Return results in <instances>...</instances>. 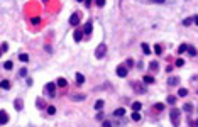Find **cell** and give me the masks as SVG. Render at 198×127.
Listing matches in <instances>:
<instances>
[{"label": "cell", "mask_w": 198, "mask_h": 127, "mask_svg": "<svg viewBox=\"0 0 198 127\" xmlns=\"http://www.w3.org/2000/svg\"><path fill=\"white\" fill-rule=\"evenodd\" d=\"M0 88L8 90V88H10V81H8V80H2V81H0Z\"/></svg>", "instance_id": "obj_11"}, {"label": "cell", "mask_w": 198, "mask_h": 127, "mask_svg": "<svg viewBox=\"0 0 198 127\" xmlns=\"http://www.w3.org/2000/svg\"><path fill=\"white\" fill-rule=\"evenodd\" d=\"M113 115H115V117H124V115H125V108H117V110L113 112Z\"/></svg>", "instance_id": "obj_15"}, {"label": "cell", "mask_w": 198, "mask_h": 127, "mask_svg": "<svg viewBox=\"0 0 198 127\" xmlns=\"http://www.w3.org/2000/svg\"><path fill=\"white\" fill-rule=\"evenodd\" d=\"M12 68H14V63L10 61V59H8V61H5V63H4V70L10 71V70H12Z\"/></svg>", "instance_id": "obj_16"}, {"label": "cell", "mask_w": 198, "mask_h": 127, "mask_svg": "<svg viewBox=\"0 0 198 127\" xmlns=\"http://www.w3.org/2000/svg\"><path fill=\"white\" fill-rule=\"evenodd\" d=\"M174 102H176V98H174L173 95H171V97H168V103H169V105H174Z\"/></svg>", "instance_id": "obj_35"}, {"label": "cell", "mask_w": 198, "mask_h": 127, "mask_svg": "<svg viewBox=\"0 0 198 127\" xmlns=\"http://www.w3.org/2000/svg\"><path fill=\"white\" fill-rule=\"evenodd\" d=\"M69 98L75 100V102H78V100H85V98H86V95H83V93H80V95H71Z\"/></svg>", "instance_id": "obj_10"}, {"label": "cell", "mask_w": 198, "mask_h": 127, "mask_svg": "<svg viewBox=\"0 0 198 127\" xmlns=\"http://www.w3.org/2000/svg\"><path fill=\"white\" fill-rule=\"evenodd\" d=\"M56 83H58V86H63V88H65L66 85H68L66 78H63V76H61V78H58V80H56Z\"/></svg>", "instance_id": "obj_12"}, {"label": "cell", "mask_w": 198, "mask_h": 127, "mask_svg": "<svg viewBox=\"0 0 198 127\" xmlns=\"http://www.w3.org/2000/svg\"><path fill=\"white\" fill-rule=\"evenodd\" d=\"M168 83H169V86H174V85H178V83H179V80L174 76V78H169V81H168Z\"/></svg>", "instance_id": "obj_25"}, {"label": "cell", "mask_w": 198, "mask_h": 127, "mask_svg": "<svg viewBox=\"0 0 198 127\" xmlns=\"http://www.w3.org/2000/svg\"><path fill=\"white\" fill-rule=\"evenodd\" d=\"M97 120H103V114H102L100 110H98V114H97Z\"/></svg>", "instance_id": "obj_40"}, {"label": "cell", "mask_w": 198, "mask_h": 127, "mask_svg": "<svg viewBox=\"0 0 198 127\" xmlns=\"http://www.w3.org/2000/svg\"><path fill=\"white\" fill-rule=\"evenodd\" d=\"M186 48H188V44H181V46L178 48V53H179V54H183V53L186 51Z\"/></svg>", "instance_id": "obj_29"}, {"label": "cell", "mask_w": 198, "mask_h": 127, "mask_svg": "<svg viewBox=\"0 0 198 127\" xmlns=\"http://www.w3.org/2000/svg\"><path fill=\"white\" fill-rule=\"evenodd\" d=\"M46 51H48V53H53V48H51V46L48 44V46H46Z\"/></svg>", "instance_id": "obj_43"}, {"label": "cell", "mask_w": 198, "mask_h": 127, "mask_svg": "<svg viewBox=\"0 0 198 127\" xmlns=\"http://www.w3.org/2000/svg\"><path fill=\"white\" fill-rule=\"evenodd\" d=\"M193 22H195V24L198 25V15H195V17H193Z\"/></svg>", "instance_id": "obj_44"}, {"label": "cell", "mask_w": 198, "mask_h": 127, "mask_svg": "<svg viewBox=\"0 0 198 127\" xmlns=\"http://www.w3.org/2000/svg\"><path fill=\"white\" fill-rule=\"evenodd\" d=\"M69 24L71 25H78L80 24V14H71V17H69Z\"/></svg>", "instance_id": "obj_5"}, {"label": "cell", "mask_w": 198, "mask_h": 127, "mask_svg": "<svg viewBox=\"0 0 198 127\" xmlns=\"http://www.w3.org/2000/svg\"><path fill=\"white\" fill-rule=\"evenodd\" d=\"M19 59H20L22 63H27V61H29V56H27V54H24V53H22V54H19Z\"/></svg>", "instance_id": "obj_26"}, {"label": "cell", "mask_w": 198, "mask_h": 127, "mask_svg": "<svg viewBox=\"0 0 198 127\" xmlns=\"http://www.w3.org/2000/svg\"><path fill=\"white\" fill-rule=\"evenodd\" d=\"M154 108H156V110H158V112L164 110V103H156V105H154Z\"/></svg>", "instance_id": "obj_30"}, {"label": "cell", "mask_w": 198, "mask_h": 127, "mask_svg": "<svg viewBox=\"0 0 198 127\" xmlns=\"http://www.w3.org/2000/svg\"><path fill=\"white\" fill-rule=\"evenodd\" d=\"M132 120H134V122H139V120H141V114L134 110V112H132Z\"/></svg>", "instance_id": "obj_23"}, {"label": "cell", "mask_w": 198, "mask_h": 127, "mask_svg": "<svg viewBox=\"0 0 198 127\" xmlns=\"http://www.w3.org/2000/svg\"><path fill=\"white\" fill-rule=\"evenodd\" d=\"M183 110H185V112H188V114H190V112L193 110V108H191V103H186V105H183Z\"/></svg>", "instance_id": "obj_31"}, {"label": "cell", "mask_w": 198, "mask_h": 127, "mask_svg": "<svg viewBox=\"0 0 198 127\" xmlns=\"http://www.w3.org/2000/svg\"><path fill=\"white\" fill-rule=\"evenodd\" d=\"M14 107H15V110H22L24 108V102H22V98H15V102H14Z\"/></svg>", "instance_id": "obj_8"}, {"label": "cell", "mask_w": 198, "mask_h": 127, "mask_svg": "<svg viewBox=\"0 0 198 127\" xmlns=\"http://www.w3.org/2000/svg\"><path fill=\"white\" fill-rule=\"evenodd\" d=\"M169 117H171V122H173V125H178V124H179V110H178V108H171Z\"/></svg>", "instance_id": "obj_3"}, {"label": "cell", "mask_w": 198, "mask_h": 127, "mask_svg": "<svg viewBox=\"0 0 198 127\" xmlns=\"http://www.w3.org/2000/svg\"><path fill=\"white\" fill-rule=\"evenodd\" d=\"M44 2H48V0H44Z\"/></svg>", "instance_id": "obj_48"}, {"label": "cell", "mask_w": 198, "mask_h": 127, "mask_svg": "<svg viewBox=\"0 0 198 127\" xmlns=\"http://www.w3.org/2000/svg\"><path fill=\"white\" fill-rule=\"evenodd\" d=\"M102 125H103V127H110V125H112V122H109V120H105V122H102Z\"/></svg>", "instance_id": "obj_42"}, {"label": "cell", "mask_w": 198, "mask_h": 127, "mask_svg": "<svg viewBox=\"0 0 198 127\" xmlns=\"http://www.w3.org/2000/svg\"><path fill=\"white\" fill-rule=\"evenodd\" d=\"M185 65V61H183L181 58H178V59H176V66H183Z\"/></svg>", "instance_id": "obj_38"}, {"label": "cell", "mask_w": 198, "mask_h": 127, "mask_svg": "<svg viewBox=\"0 0 198 127\" xmlns=\"http://www.w3.org/2000/svg\"><path fill=\"white\" fill-rule=\"evenodd\" d=\"M8 122V114L5 110H0V125H5Z\"/></svg>", "instance_id": "obj_6"}, {"label": "cell", "mask_w": 198, "mask_h": 127, "mask_svg": "<svg viewBox=\"0 0 198 127\" xmlns=\"http://www.w3.org/2000/svg\"><path fill=\"white\" fill-rule=\"evenodd\" d=\"M73 39H75V41H76V42H80L81 39H83V31H80V29H76V31L73 32Z\"/></svg>", "instance_id": "obj_7"}, {"label": "cell", "mask_w": 198, "mask_h": 127, "mask_svg": "<svg viewBox=\"0 0 198 127\" xmlns=\"http://www.w3.org/2000/svg\"><path fill=\"white\" fill-rule=\"evenodd\" d=\"M44 95L46 97H56V85L54 83H48V85L44 86Z\"/></svg>", "instance_id": "obj_2"}, {"label": "cell", "mask_w": 198, "mask_h": 127, "mask_svg": "<svg viewBox=\"0 0 198 127\" xmlns=\"http://www.w3.org/2000/svg\"><path fill=\"white\" fill-rule=\"evenodd\" d=\"M149 66H151V70H158V63H156V61H152Z\"/></svg>", "instance_id": "obj_39"}, {"label": "cell", "mask_w": 198, "mask_h": 127, "mask_svg": "<svg viewBox=\"0 0 198 127\" xmlns=\"http://www.w3.org/2000/svg\"><path fill=\"white\" fill-rule=\"evenodd\" d=\"M142 81H144L146 85H151V83H154V78H152V76H147V75H146V76L142 78Z\"/></svg>", "instance_id": "obj_17"}, {"label": "cell", "mask_w": 198, "mask_h": 127, "mask_svg": "<svg viewBox=\"0 0 198 127\" xmlns=\"http://www.w3.org/2000/svg\"><path fill=\"white\" fill-rule=\"evenodd\" d=\"M132 86H134V90H137L139 93H144V86H141V85H137V83H132Z\"/></svg>", "instance_id": "obj_21"}, {"label": "cell", "mask_w": 198, "mask_h": 127, "mask_svg": "<svg viewBox=\"0 0 198 127\" xmlns=\"http://www.w3.org/2000/svg\"><path fill=\"white\" fill-rule=\"evenodd\" d=\"M141 48H142V51H144V54H151V48H149L147 44H146V42H142Z\"/></svg>", "instance_id": "obj_20"}, {"label": "cell", "mask_w": 198, "mask_h": 127, "mask_svg": "<svg viewBox=\"0 0 198 127\" xmlns=\"http://www.w3.org/2000/svg\"><path fill=\"white\" fill-rule=\"evenodd\" d=\"M186 51L190 53V56H196V48H193V46H188V48H186Z\"/></svg>", "instance_id": "obj_22"}, {"label": "cell", "mask_w": 198, "mask_h": 127, "mask_svg": "<svg viewBox=\"0 0 198 127\" xmlns=\"http://www.w3.org/2000/svg\"><path fill=\"white\" fill-rule=\"evenodd\" d=\"M178 95H179V97H186V95H188V90H186V88H179Z\"/></svg>", "instance_id": "obj_27"}, {"label": "cell", "mask_w": 198, "mask_h": 127, "mask_svg": "<svg viewBox=\"0 0 198 127\" xmlns=\"http://www.w3.org/2000/svg\"><path fill=\"white\" fill-rule=\"evenodd\" d=\"M8 49V44H7V42H4V44H2V51H4V53H5V51H7Z\"/></svg>", "instance_id": "obj_41"}, {"label": "cell", "mask_w": 198, "mask_h": 127, "mask_svg": "<svg viewBox=\"0 0 198 127\" xmlns=\"http://www.w3.org/2000/svg\"><path fill=\"white\" fill-rule=\"evenodd\" d=\"M190 124H191V125H196V127H198V120H193V122H190Z\"/></svg>", "instance_id": "obj_45"}, {"label": "cell", "mask_w": 198, "mask_h": 127, "mask_svg": "<svg viewBox=\"0 0 198 127\" xmlns=\"http://www.w3.org/2000/svg\"><path fill=\"white\" fill-rule=\"evenodd\" d=\"M19 76H20V78H24V76H27V68H22V70L19 71Z\"/></svg>", "instance_id": "obj_32"}, {"label": "cell", "mask_w": 198, "mask_h": 127, "mask_svg": "<svg viewBox=\"0 0 198 127\" xmlns=\"http://www.w3.org/2000/svg\"><path fill=\"white\" fill-rule=\"evenodd\" d=\"M105 54H107V44L105 42H100L97 46V49H95V58L102 59V58H105Z\"/></svg>", "instance_id": "obj_1"}, {"label": "cell", "mask_w": 198, "mask_h": 127, "mask_svg": "<svg viewBox=\"0 0 198 127\" xmlns=\"http://www.w3.org/2000/svg\"><path fill=\"white\" fill-rule=\"evenodd\" d=\"M191 24H193V17H186L185 21H183V25H186V27L191 25Z\"/></svg>", "instance_id": "obj_24"}, {"label": "cell", "mask_w": 198, "mask_h": 127, "mask_svg": "<svg viewBox=\"0 0 198 127\" xmlns=\"http://www.w3.org/2000/svg\"><path fill=\"white\" fill-rule=\"evenodd\" d=\"M95 4H97L98 7H103V5H105V0H95Z\"/></svg>", "instance_id": "obj_37"}, {"label": "cell", "mask_w": 198, "mask_h": 127, "mask_svg": "<svg viewBox=\"0 0 198 127\" xmlns=\"http://www.w3.org/2000/svg\"><path fill=\"white\" fill-rule=\"evenodd\" d=\"M36 105H37V108H48V107H46L44 98H37L36 100Z\"/></svg>", "instance_id": "obj_9"}, {"label": "cell", "mask_w": 198, "mask_h": 127, "mask_svg": "<svg viewBox=\"0 0 198 127\" xmlns=\"http://www.w3.org/2000/svg\"><path fill=\"white\" fill-rule=\"evenodd\" d=\"M86 4H88V5H90V4H92V0H86Z\"/></svg>", "instance_id": "obj_46"}, {"label": "cell", "mask_w": 198, "mask_h": 127, "mask_svg": "<svg viewBox=\"0 0 198 127\" xmlns=\"http://www.w3.org/2000/svg\"><path fill=\"white\" fill-rule=\"evenodd\" d=\"M154 51H156V54H161V53H163L161 44H156V46H154Z\"/></svg>", "instance_id": "obj_33"}, {"label": "cell", "mask_w": 198, "mask_h": 127, "mask_svg": "<svg viewBox=\"0 0 198 127\" xmlns=\"http://www.w3.org/2000/svg\"><path fill=\"white\" fill-rule=\"evenodd\" d=\"M32 25H37V24H41V17H32Z\"/></svg>", "instance_id": "obj_34"}, {"label": "cell", "mask_w": 198, "mask_h": 127, "mask_svg": "<svg viewBox=\"0 0 198 127\" xmlns=\"http://www.w3.org/2000/svg\"><path fill=\"white\" fill-rule=\"evenodd\" d=\"M2 53H4V51H2V48H0V56H2Z\"/></svg>", "instance_id": "obj_47"}, {"label": "cell", "mask_w": 198, "mask_h": 127, "mask_svg": "<svg viewBox=\"0 0 198 127\" xmlns=\"http://www.w3.org/2000/svg\"><path fill=\"white\" fill-rule=\"evenodd\" d=\"M48 114H49V115H54V114H56V107L49 105V107H48Z\"/></svg>", "instance_id": "obj_28"}, {"label": "cell", "mask_w": 198, "mask_h": 127, "mask_svg": "<svg viewBox=\"0 0 198 127\" xmlns=\"http://www.w3.org/2000/svg\"><path fill=\"white\" fill-rule=\"evenodd\" d=\"M141 108H142V103H141V102H134V103H132V110L139 112Z\"/></svg>", "instance_id": "obj_19"}, {"label": "cell", "mask_w": 198, "mask_h": 127, "mask_svg": "<svg viewBox=\"0 0 198 127\" xmlns=\"http://www.w3.org/2000/svg\"><path fill=\"white\" fill-rule=\"evenodd\" d=\"M76 83H78V85H83V83H85V75L76 73Z\"/></svg>", "instance_id": "obj_14"}, {"label": "cell", "mask_w": 198, "mask_h": 127, "mask_svg": "<svg viewBox=\"0 0 198 127\" xmlns=\"http://www.w3.org/2000/svg\"><path fill=\"white\" fill-rule=\"evenodd\" d=\"M83 32H85V34H90V32H92V22H86V24H85V27H83Z\"/></svg>", "instance_id": "obj_18"}, {"label": "cell", "mask_w": 198, "mask_h": 127, "mask_svg": "<svg viewBox=\"0 0 198 127\" xmlns=\"http://www.w3.org/2000/svg\"><path fill=\"white\" fill-rule=\"evenodd\" d=\"M151 4H166V0H147Z\"/></svg>", "instance_id": "obj_36"}, {"label": "cell", "mask_w": 198, "mask_h": 127, "mask_svg": "<svg viewBox=\"0 0 198 127\" xmlns=\"http://www.w3.org/2000/svg\"><path fill=\"white\" fill-rule=\"evenodd\" d=\"M103 105H105V102H103V100H97V102H95V110H102V108H103Z\"/></svg>", "instance_id": "obj_13"}, {"label": "cell", "mask_w": 198, "mask_h": 127, "mask_svg": "<svg viewBox=\"0 0 198 127\" xmlns=\"http://www.w3.org/2000/svg\"><path fill=\"white\" fill-rule=\"evenodd\" d=\"M115 73H117V76H120V78H125L127 76V68L125 66H117V70H115Z\"/></svg>", "instance_id": "obj_4"}]
</instances>
